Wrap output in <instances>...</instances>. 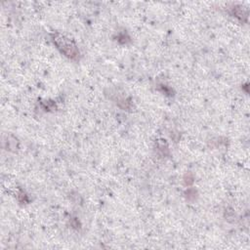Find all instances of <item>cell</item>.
<instances>
[{
	"mask_svg": "<svg viewBox=\"0 0 250 250\" xmlns=\"http://www.w3.org/2000/svg\"><path fill=\"white\" fill-rule=\"evenodd\" d=\"M52 39L57 48L66 57L72 60H77L79 58V50L72 40L60 33L53 34Z\"/></svg>",
	"mask_w": 250,
	"mask_h": 250,
	"instance_id": "cell-1",
	"label": "cell"
}]
</instances>
